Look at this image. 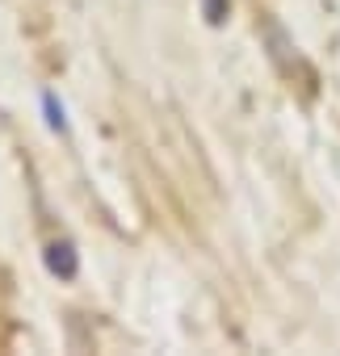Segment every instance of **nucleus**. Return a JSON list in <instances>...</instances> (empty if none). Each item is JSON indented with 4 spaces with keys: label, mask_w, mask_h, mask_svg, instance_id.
<instances>
[{
    "label": "nucleus",
    "mask_w": 340,
    "mask_h": 356,
    "mask_svg": "<svg viewBox=\"0 0 340 356\" xmlns=\"http://www.w3.org/2000/svg\"><path fill=\"white\" fill-rule=\"evenodd\" d=\"M42 101H47V113H51V126H55V130H63V126H68V122H63V105H55V97H51V92H47Z\"/></svg>",
    "instance_id": "nucleus-2"
},
{
    "label": "nucleus",
    "mask_w": 340,
    "mask_h": 356,
    "mask_svg": "<svg viewBox=\"0 0 340 356\" xmlns=\"http://www.w3.org/2000/svg\"><path fill=\"white\" fill-rule=\"evenodd\" d=\"M47 264H51V273H59V277H76V256H72L68 243H51Z\"/></svg>",
    "instance_id": "nucleus-1"
}]
</instances>
